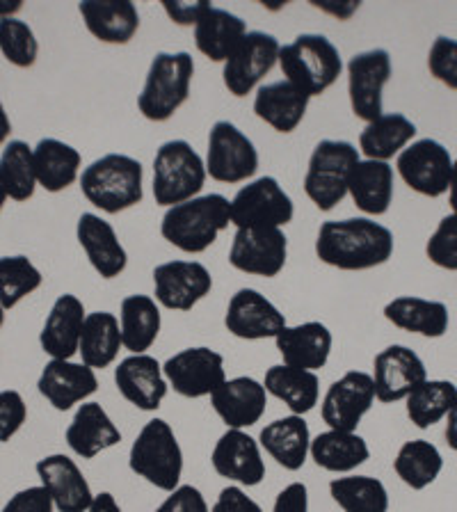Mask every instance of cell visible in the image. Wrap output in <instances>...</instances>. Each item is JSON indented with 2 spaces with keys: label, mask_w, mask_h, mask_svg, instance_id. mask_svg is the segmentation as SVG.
Returning a JSON list of instances; mask_svg holds the SVG:
<instances>
[{
  "label": "cell",
  "mask_w": 457,
  "mask_h": 512,
  "mask_svg": "<svg viewBox=\"0 0 457 512\" xmlns=\"http://www.w3.org/2000/svg\"><path fill=\"white\" fill-rule=\"evenodd\" d=\"M394 254V234L368 218L330 220L320 224L316 256L327 266L357 272L387 263Z\"/></svg>",
  "instance_id": "6da1fadb"
},
{
  "label": "cell",
  "mask_w": 457,
  "mask_h": 512,
  "mask_svg": "<svg viewBox=\"0 0 457 512\" xmlns=\"http://www.w3.org/2000/svg\"><path fill=\"white\" fill-rule=\"evenodd\" d=\"M231 224V202L222 195H204L167 208L160 234L186 254H202Z\"/></svg>",
  "instance_id": "7a4b0ae2"
},
{
  "label": "cell",
  "mask_w": 457,
  "mask_h": 512,
  "mask_svg": "<svg viewBox=\"0 0 457 512\" xmlns=\"http://www.w3.org/2000/svg\"><path fill=\"white\" fill-rule=\"evenodd\" d=\"M144 170L140 160L124 154H108L85 167L80 190L92 206L103 213H122L142 202Z\"/></svg>",
  "instance_id": "3957f363"
},
{
  "label": "cell",
  "mask_w": 457,
  "mask_h": 512,
  "mask_svg": "<svg viewBox=\"0 0 457 512\" xmlns=\"http://www.w3.org/2000/svg\"><path fill=\"white\" fill-rule=\"evenodd\" d=\"M128 467L163 492H174L181 485L183 451L170 423L163 419L144 423L128 453Z\"/></svg>",
  "instance_id": "277c9868"
},
{
  "label": "cell",
  "mask_w": 457,
  "mask_h": 512,
  "mask_svg": "<svg viewBox=\"0 0 457 512\" xmlns=\"http://www.w3.org/2000/svg\"><path fill=\"white\" fill-rule=\"evenodd\" d=\"M195 76L192 55L181 53H158L151 60L147 80L138 96V108L149 122H167L174 117L190 96V83Z\"/></svg>",
  "instance_id": "5b68a950"
},
{
  "label": "cell",
  "mask_w": 457,
  "mask_h": 512,
  "mask_svg": "<svg viewBox=\"0 0 457 512\" xmlns=\"http://www.w3.org/2000/svg\"><path fill=\"white\" fill-rule=\"evenodd\" d=\"M279 67L304 94L318 96L339 80L343 62L339 48L325 35H300L279 48Z\"/></svg>",
  "instance_id": "8992f818"
},
{
  "label": "cell",
  "mask_w": 457,
  "mask_h": 512,
  "mask_svg": "<svg viewBox=\"0 0 457 512\" xmlns=\"http://www.w3.org/2000/svg\"><path fill=\"white\" fill-rule=\"evenodd\" d=\"M206 183V163L186 140L160 144L154 158L156 204L172 208L195 199Z\"/></svg>",
  "instance_id": "52a82bcc"
},
{
  "label": "cell",
  "mask_w": 457,
  "mask_h": 512,
  "mask_svg": "<svg viewBox=\"0 0 457 512\" xmlns=\"http://www.w3.org/2000/svg\"><path fill=\"white\" fill-rule=\"evenodd\" d=\"M359 163V151L346 140H320L309 158L304 192L318 211H332L348 195L352 167Z\"/></svg>",
  "instance_id": "ba28073f"
},
{
  "label": "cell",
  "mask_w": 457,
  "mask_h": 512,
  "mask_svg": "<svg viewBox=\"0 0 457 512\" xmlns=\"http://www.w3.org/2000/svg\"><path fill=\"white\" fill-rule=\"evenodd\" d=\"M293 215V199L286 195L284 188L272 176H261V179L247 183L231 199V224H236V229H282L293 220Z\"/></svg>",
  "instance_id": "9c48e42d"
},
{
  "label": "cell",
  "mask_w": 457,
  "mask_h": 512,
  "mask_svg": "<svg viewBox=\"0 0 457 512\" xmlns=\"http://www.w3.org/2000/svg\"><path fill=\"white\" fill-rule=\"evenodd\" d=\"M259 170V151L254 142L231 122H215L208 135L206 174L220 183L252 179Z\"/></svg>",
  "instance_id": "30bf717a"
},
{
  "label": "cell",
  "mask_w": 457,
  "mask_h": 512,
  "mask_svg": "<svg viewBox=\"0 0 457 512\" xmlns=\"http://www.w3.org/2000/svg\"><path fill=\"white\" fill-rule=\"evenodd\" d=\"M165 380L183 398H204L218 391L227 373L224 357L206 346L176 352L163 364Z\"/></svg>",
  "instance_id": "8fae6325"
},
{
  "label": "cell",
  "mask_w": 457,
  "mask_h": 512,
  "mask_svg": "<svg viewBox=\"0 0 457 512\" xmlns=\"http://www.w3.org/2000/svg\"><path fill=\"white\" fill-rule=\"evenodd\" d=\"M279 42L275 35L254 30L247 32L243 42L236 46V51L224 62V87L234 96H247L263 76H268L272 67L279 62Z\"/></svg>",
  "instance_id": "7c38bea8"
},
{
  "label": "cell",
  "mask_w": 457,
  "mask_h": 512,
  "mask_svg": "<svg viewBox=\"0 0 457 512\" xmlns=\"http://www.w3.org/2000/svg\"><path fill=\"white\" fill-rule=\"evenodd\" d=\"M288 240L277 227L236 229L229 263L245 275L277 277L286 266Z\"/></svg>",
  "instance_id": "4fadbf2b"
},
{
  "label": "cell",
  "mask_w": 457,
  "mask_h": 512,
  "mask_svg": "<svg viewBox=\"0 0 457 512\" xmlns=\"http://www.w3.org/2000/svg\"><path fill=\"white\" fill-rule=\"evenodd\" d=\"M391 78V58L384 48L357 53L348 62V94L355 117L375 122L382 117V90Z\"/></svg>",
  "instance_id": "5bb4252c"
},
{
  "label": "cell",
  "mask_w": 457,
  "mask_h": 512,
  "mask_svg": "<svg viewBox=\"0 0 457 512\" xmlns=\"http://www.w3.org/2000/svg\"><path fill=\"white\" fill-rule=\"evenodd\" d=\"M375 403V382L373 375L364 371H348L341 375L323 398L320 405V416L330 426V430L339 432H357Z\"/></svg>",
  "instance_id": "9a60e30c"
},
{
  "label": "cell",
  "mask_w": 457,
  "mask_h": 512,
  "mask_svg": "<svg viewBox=\"0 0 457 512\" xmlns=\"http://www.w3.org/2000/svg\"><path fill=\"white\" fill-rule=\"evenodd\" d=\"M211 288V272L199 261H167L154 268V300L170 311H190Z\"/></svg>",
  "instance_id": "2e32d148"
},
{
  "label": "cell",
  "mask_w": 457,
  "mask_h": 512,
  "mask_svg": "<svg viewBox=\"0 0 457 512\" xmlns=\"http://www.w3.org/2000/svg\"><path fill=\"white\" fill-rule=\"evenodd\" d=\"M453 158L437 140H419L398 156V174L419 195L439 197L448 190Z\"/></svg>",
  "instance_id": "e0dca14e"
},
{
  "label": "cell",
  "mask_w": 457,
  "mask_h": 512,
  "mask_svg": "<svg viewBox=\"0 0 457 512\" xmlns=\"http://www.w3.org/2000/svg\"><path fill=\"white\" fill-rule=\"evenodd\" d=\"M286 325L288 323L282 311L254 288H240L231 295L227 314H224L227 332L243 341L275 339Z\"/></svg>",
  "instance_id": "ac0fdd59"
},
{
  "label": "cell",
  "mask_w": 457,
  "mask_h": 512,
  "mask_svg": "<svg viewBox=\"0 0 457 512\" xmlns=\"http://www.w3.org/2000/svg\"><path fill=\"white\" fill-rule=\"evenodd\" d=\"M426 380V364L407 346H389L373 359L375 400L384 405L405 400Z\"/></svg>",
  "instance_id": "d6986e66"
},
{
  "label": "cell",
  "mask_w": 457,
  "mask_h": 512,
  "mask_svg": "<svg viewBox=\"0 0 457 512\" xmlns=\"http://www.w3.org/2000/svg\"><path fill=\"white\" fill-rule=\"evenodd\" d=\"M211 464L215 474L234 480L243 487H256L266 478V462L261 455V444L245 430H227L218 439Z\"/></svg>",
  "instance_id": "ffe728a7"
},
{
  "label": "cell",
  "mask_w": 457,
  "mask_h": 512,
  "mask_svg": "<svg viewBox=\"0 0 457 512\" xmlns=\"http://www.w3.org/2000/svg\"><path fill=\"white\" fill-rule=\"evenodd\" d=\"M37 476L42 487L51 494L58 512H87L92 506V487L78 464L64 453L46 455L37 462Z\"/></svg>",
  "instance_id": "44dd1931"
},
{
  "label": "cell",
  "mask_w": 457,
  "mask_h": 512,
  "mask_svg": "<svg viewBox=\"0 0 457 512\" xmlns=\"http://www.w3.org/2000/svg\"><path fill=\"white\" fill-rule=\"evenodd\" d=\"M37 389L58 412H69L78 403H87V398L99 389L96 371L85 364H76L71 359H51L44 366L37 380Z\"/></svg>",
  "instance_id": "7402d4cb"
},
{
  "label": "cell",
  "mask_w": 457,
  "mask_h": 512,
  "mask_svg": "<svg viewBox=\"0 0 457 512\" xmlns=\"http://www.w3.org/2000/svg\"><path fill=\"white\" fill-rule=\"evenodd\" d=\"M115 384L119 394L142 412H156L170 389L163 366L147 352L122 359L115 368Z\"/></svg>",
  "instance_id": "603a6c76"
},
{
  "label": "cell",
  "mask_w": 457,
  "mask_h": 512,
  "mask_svg": "<svg viewBox=\"0 0 457 512\" xmlns=\"http://www.w3.org/2000/svg\"><path fill=\"white\" fill-rule=\"evenodd\" d=\"M211 405L227 430H245L259 423L266 414L268 391L263 382L240 375L234 380H224L211 396Z\"/></svg>",
  "instance_id": "cb8c5ba5"
},
{
  "label": "cell",
  "mask_w": 457,
  "mask_h": 512,
  "mask_svg": "<svg viewBox=\"0 0 457 512\" xmlns=\"http://www.w3.org/2000/svg\"><path fill=\"white\" fill-rule=\"evenodd\" d=\"M277 350L282 355L286 366L302 368V371H318L325 368L332 355V332L327 325L318 320L300 325H286L282 332L275 336Z\"/></svg>",
  "instance_id": "d4e9b609"
},
{
  "label": "cell",
  "mask_w": 457,
  "mask_h": 512,
  "mask_svg": "<svg viewBox=\"0 0 457 512\" xmlns=\"http://www.w3.org/2000/svg\"><path fill=\"white\" fill-rule=\"evenodd\" d=\"M85 318V304L76 295H60L53 302L51 314L44 320L42 334H39V346L51 359H71L78 355Z\"/></svg>",
  "instance_id": "484cf974"
},
{
  "label": "cell",
  "mask_w": 457,
  "mask_h": 512,
  "mask_svg": "<svg viewBox=\"0 0 457 512\" xmlns=\"http://www.w3.org/2000/svg\"><path fill=\"white\" fill-rule=\"evenodd\" d=\"M78 243L90 259L92 268L99 272L103 279H115L122 275L128 266V254L124 245L112 229V224L106 222L94 213H83L78 218L76 227Z\"/></svg>",
  "instance_id": "4316f807"
},
{
  "label": "cell",
  "mask_w": 457,
  "mask_h": 512,
  "mask_svg": "<svg viewBox=\"0 0 457 512\" xmlns=\"http://www.w3.org/2000/svg\"><path fill=\"white\" fill-rule=\"evenodd\" d=\"M64 439L78 458L92 460L96 455L122 442V432L112 423L101 403H83L71 419Z\"/></svg>",
  "instance_id": "83f0119b"
},
{
  "label": "cell",
  "mask_w": 457,
  "mask_h": 512,
  "mask_svg": "<svg viewBox=\"0 0 457 512\" xmlns=\"http://www.w3.org/2000/svg\"><path fill=\"white\" fill-rule=\"evenodd\" d=\"M309 94H304L291 80L259 87L254 96V112L277 133H293L302 124L309 108Z\"/></svg>",
  "instance_id": "f1b7e54d"
},
{
  "label": "cell",
  "mask_w": 457,
  "mask_h": 512,
  "mask_svg": "<svg viewBox=\"0 0 457 512\" xmlns=\"http://www.w3.org/2000/svg\"><path fill=\"white\" fill-rule=\"evenodd\" d=\"M78 12L87 30L103 44H128L140 28L138 7L128 0H85Z\"/></svg>",
  "instance_id": "f546056e"
},
{
  "label": "cell",
  "mask_w": 457,
  "mask_h": 512,
  "mask_svg": "<svg viewBox=\"0 0 457 512\" xmlns=\"http://www.w3.org/2000/svg\"><path fill=\"white\" fill-rule=\"evenodd\" d=\"M259 444L279 467L286 471H300L309 458L311 448L309 423L298 414L272 421L261 430Z\"/></svg>",
  "instance_id": "4dcf8cb0"
},
{
  "label": "cell",
  "mask_w": 457,
  "mask_h": 512,
  "mask_svg": "<svg viewBox=\"0 0 457 512\" xmlns=\"http://www.w3.org/2000/svg\"><path fill=\"white\" fill-rule=\"evenodd\" d=\"M245 35L247 26L240 16L213 5H208L206 12L195 23L197 51L206 55L211 62H227Z\"/></svg>",
  "instance_id": "1f68e13d"
},
{
  "label": "cell",
  "mask_w": 457,
  "mask_h": 512,
  "mask_svg": "<svg viewBox=\"0 0 457 512\" xmlns=\"http://www.w3.org/2000/svg\"><path fill=\"white\" fill-rule=\"evenodd\" d=\"M352 202L368 215H384L394 199V170L382 160H359L348 179Z\"/></svg>",
  "instance_id": "d6a6232c"
},
{
  "label": "cell",
  "mask_w": 457,
  "mask_h": 512,
  "mask_svg": "<svg viewBox=\"0 0 457 512\" xmlns=\"http://www.w3.org/2000/svg\"><path fill=\"white\" fill-rule=\"evenodd\" d=\"M163 318H160V304L149 295L135 293L122 300L119 307V330L122 343L131 355H144L154 346Z\"/></svg>",
  "instance_id": "836d02e7"
},
{
  "label": "cell",
  "mask_w": 457,
  "mask_h": 512,
  "mask_svg": "<svg viewBox=\"0 0 457 512\" xmlns=\"http://www.w3.org/2000/svg\"><path fill=\"white\" fill-rule=\"evenodd\" d=\"M309 455L320 469L330 471V474H350L366 464L371 451H368L366 439L359 437L357 432L327 430L311 439Z\"/></svg>",
  "instance_id": "e575fe53"
},
{
  "label": "cell",
  "mask_w": 457,
  "mask_h": 512,
  "mask_svg": "<svg viewBox=\"0 0 457 512\" xmlns=\"http://www.w3.org/2000/svg\"><path fill=\"white\" fill-rule=\"evenodd\" d=\"M263 387L270 396L291 410V414L304 416L309 414L318 405L320 398V380L314 371H302V368H293L286 364H277L268 368Z\"/></svg>",
  "instance_id": "d590c367"
},
{
  "label": "cell",
  "mask_w": 457,
  "mask_h": 512,
  "mask_svg": "<svg viewBox=\"0 0 457 512\" xmlns=\"http://www.w3.org/2000/svg\"><path fill=\"white\" fill-rule=\"evenodd\" d=\"M384 318L398 330L430 336V339H439L448 330V307L444 302L412 298V295L391 300L384 307Z\"/></svg>",
  "instance_id": "8d00e7d4"
},
{
  "label": "cell",
  "mask_w": 457,
  "mask_h": 512,
  "mask_svg": "<svg viewBox=\"0 0 457 512\" xmlns=\"http://www.w3.org/2000/svg\"><path fill=\"white\" fill-rule=\"evenodd\" d=\"M124 348L122 330H119V318L110 311H94L87 314L83 334H80L78 355L83 364L90 368H108L115 364L119 350Z\"/></svg>",
  "instance_id": "74e56055"
},
{
  "label": "cell",
  "mask_w": 457,
  "mask_h": 512,
  "mask_svg": "<svg viewBox=\"0 0 457 512\" xmlns=\"http://www.w3.org/2000/svg\"><path fill=\"white\" fill-rule=\"evenodd\" d=\"M32 160H35L37 186L48 192H62L78 179L80 170V154L71 147L55 138H44L32 149Z\"/></svg>",
  "instance_id": "f35d334b"
},
{
  "label": "cell",
  "mask_w": 457,
  "mask_h": 512,
  "mask_svg": "<svg viewBox=\"0 0 457 512\" xmlns=\"http://www.w3.org/2000/svg\"><path fill=\"white\" fill-rule=\"evenodd\" d=\"M416 135V126L400 112H389L368 124L359 135V149L366 160H382L387 163Z\"/></svg>",
  "instance_id": "ab89813d"
},
{
  "label": "cell",
  "mask_w": 457,
  "mask_h": 512,
  "mask_svg": "<svg viewBox=\"0 0 457 512\" xmlns=\"http://www.w3.org/2000/svg\"><path fill=\"white\" fill-rule=\"evenodd\" d=\"M444 460L442 453L437 451L435 444L426 439H412L400 446V451L394 460V471L412 490H426L442 474Z\"/></svg>",
  "instance_id": "60d3db41"
},
{
  "label": "cell",
  "mask_w": 457,
  "mask_h": 512,
  "mask_svg": "<svg viewBox=\"0 0 457 512\" xmlns=\"http://www.w3.org/2000/svg\"><path fill=\"white\" fill-rule=\"evenodd\" d=\"M330 494L343 512H389L387 487L373 476L334 478Z\"/></svg>",
  "instance_id": "b9f144b4"
},
{
  "label": "cell",
  "mask_w": 457,
  "mask_h": 512,
  "mask_svg": "<svg viewBox=\"0 0 457 512\" xmlns=\"http://www.w3.org/2000/svg\"><path fill=\"white\" fill-rule=\"evenodd\" d=\"M407 400V416L416 428L428 430L442 421L457 403V387L448 380H426Z\"/></svg>",
  "instance_id": "7bdbcfd3"
},
{
  "label": "cell",
  "mask_w": 457,
  "mask_h": 512,
  "mask_svg": "<svg viewBox=\"0 0 457 512\" xmlns=\"http://www.w3.org/2000/svg\"><path fill=\"white\" fill-rule=\"evenodd\" d=\"M0 186L14 202H28L35 195L37 174L32 149L23 140H12L0 156Z\"/></svg>",
  "instance_id": "ee69618b"
},
{
  "label": "cell",
  "mask_w": 457,
  "mask_h": 512,
  "mask_svg": "<svg viewBox=\"0 0 457 512\" xmlns=\"http://www.w3.org/2000/svg\"><path fill=\"white\" fill-rule=\"evenodd\" d=\"M44 277L28 256H0V304L5 311L14 309L23 298L42 286Z\"/></svg>",
  "instance_id": "f6af8a7d"
},
{
  "label": "cell",
  "mask_w": 457,
  "mask_h": 512,
  "mask_svg": "<svg viewBox=\"0 0 457 512\" xmlns=\"http://www.w3.org/2000/svg\"><path fill=\"white\" fill-rule=\"evenodd\" d=\"M0 51L14 67L28 69L37 62L39 44L35 39V32L26 21H19L10 16V19H0Z\"/></svg>",
  "instance_id": "bcb514c9"
},
{
  "label": "cell",
  "mask_w": 457,
  "mask_h": 512,
  "mask_svg": "<svg viewBox=\"0 0 457 512\" xmlns=\"http://www.w3.org/2000/svg\"><path fill=\"white\" fill-rule=\"evenodd\" d=\"M428 259L444 270H457V215H446L426 247Z\"/></svg>",
  "instance_id": "7dc6e473"
},
{
  "label": "cell",
  "mask_w": 457,
  "mask_h": 512,
  "mask_svg": "<svg viewBox=\"0 0 457 512\" xmlns=\"http://www.w3.org/2000/svg\"><path fill=\"white\" fill-rule=\"evenodd\" d=\"M428 69L439 83L457 90V42L451 37H437L428 55Z\"/></svg>",
  "instance_id": "c3c4849f"
},
{
  "label": "cell",
  "mask_w": 457,
  "mask_h": 512,
  "mask_svg": "<svg viewBox=\"0 0 457 512\" xmlns=\"http://www.w3.org/2000/svg\"><path fill=\"white\" fill-rule=\"evenodd\" d=\"M26 421H28V407L19 391L14 389L0 391V444L10 442Z\"/></svg>",
  "instance_id": "681fc988"
},
{
  "label": "cell",
  "mask_w": 457,
  "mask_h": 512,
  "mask_svg": "<svg viewBox=\"0 0 457 512\" xmlns=\"http://www.w3.org/2000/svg\"><path fill=\"white\" fill-rule=\"evenodd\" d=\"M156 512H211L204 494L192 485H179L160 503Z\"/></svg>",
  "instance_id": "f907efd6"
},
{
  "label": "cell",
  "mask_w": 457,
  "mask_h": 512,
  "mask_svg": "<svg viewBox=\"0 0 457 512\" xmlns=\"http://www.w3.org/2000/svg\"><path fill=\"white\" fill-rule=\"evenodd\" d=\"M53 499L42 485L16 492L0 512H53Z\"/></svg>",
  "instance_id": "816d5d0a"
},
{
  "label": "cell",
  "mask_w": 457,
  "mask_h": 512,
  "mask_svg": "<svg viewBox=\"0 0 457 512\" xmlns=\"http://www.w3.org/2000/svg\"><path fill=\"white\" fill-rule=\"evenodd\" d=\"M211 512H263V510L259 503L245 494L243 487L229 485L220 492Z\"/></svg>",
  "instance_id": "f5cc1de1"
},
{
  "label": "cell",
  "mask_w": 457,
  "mask_h": 512,
  "mask_svg": "<svg viewBox=\"0 0 457 512\" xmlns=\"http://www.w3.org/2000/svg\"><path fill=\"white\" fill-rule=\"evenodd\" d=\"M272 512H309V490L304 483L286 485L277 494Z\"/></svg>",
  "instance_id": "db71d44e"
},
{
  "label": "cell",
  "mask_w": 457,
  "mask_h": 512,
  "mask_svg": "<svg viewBox=\"0 0 457 512\" xmlns=\"http://www.w3.org/2000/svg\"><path fill=\"white\" fill-rule=\"evenodd\" d=\"M208 5L211 3H163L165 12L179 26H192V23H197Z\"/></svg>",
  "instance_id": "11a10c76"
},
{
  "label": "cell",
  "mask_w": 457,
  "mask_h": 512,
  "mask_svg": "<svg viewBox=\"0 0 457 512\" xmlns=\"http://www.w3.org/2000/svg\"><path fill=\"white\" fill-rule=\"evenodd\" d=\"M87 512H122V508H119L117 499L110 492H101V494H94L92 506Z\"/></svg>",
  "instance_id": "9f6ffc18"
},
{
  "label": "cell",
  "mask_w": 457,
  "mask_h": 512,
  "mask_svg": "<svg viewBox=\"0 0 457 512\" xmlns=\"http://www.w3.org/2000/svg\"><path fill=\"white\" fill-rule=\"evenodd\" d=\"M446 442L448 446L457 451V403L453 405V410L448 412V423H446Z\"/></svg>",
  "instance_id": "6f0895ef"
},
{
  "label": "cell",
  "mask_w": 457,
  "mask_h": 512,
  "mask_svg": "<svg viewBox=\"0 0 457 512\" xmlns=\"http://www.w3.org/2000/svg\"><path fill=\"white\" fill-rule=\"evenodd\" d=\"M318 5V3H316ZM318 7H323V10H327V12H332L334 16H339V19H348V16L355 12V10H359V3H352V5H348L346 10H343L341 5H318Z\"/></svg>",
  "instance_id": "680465c9"
},
{
  "label": "cell",
  "mask_w": 457,
  "mask_h": 512,
  "mask_svg": "<svg viewBox=\"0 0 457 512\" xmlns=\"http://www.w3.org/2000/svg\"><path fill=\"white\" fill-rule=\"evenodd\" d=\"M10 133H12V122H10V117H7L3 103H0V144L10 138Z\"/></svg>",
  "instance_id": "91938a15"
},
{
  "label": "cell",
  "mask_w": 457,
  "mask_h": 512,
  "mask_svg": "<svg viewBox=\"0 0 457 512\" xmlns=\"http://www.w3.org/2000/svg\"><path fill=\"white\" fill-rule=\"evenodd\" d=\"M19 10H21V0H14V3H5V0H0V19H10V16Z\"/></svg>",
  "instance_id": "94428289"
},
{
  "label": "cell",
  "mask_w": 457,
  "mask_h": 512,
  "mask_svg": "<svg viewBox=\"0 0 457 512\" xmlns=\"http://www.w3.org/2000/svg\"><path fill=\"white\" fill-rule=\"evenodd\" d=\"M448 190H451V206L457 215V160L453 163V172H451V183H448Z\"/></svg>",
  "instance_id": "6125c7cd"
},
{
  "label": "cell",
  "mask_w": 457,
  "mask_h": 512,
  "mask_svg": "<svg viewBox=\"0 0 457 512\" xmlns=\"http://www.w3.org/2000/svg\"><path fill=\"white\" fill-rule=\"evenodd\" d=\"M5 199H7V195H5L3 186H0V211H3V204H5Z\"/></svg>",
  "instance_id": "be15d7a7"
},
{
  "label": "cell",
  "mask_w": 457,
  "mask_h": 512,
  "mask_svg": "<svg viewBox=\"0 0 457 512\" xmlns=\"http://www.w3.org/2000/svg\"><path fill=\"white\" fill-rule=\"evenodd\" d=\"M3 325H5V309L3 304H0V330H3Z\"/></svg>",
  "instance_id": "e7e4bbea"
}]
</instances>
